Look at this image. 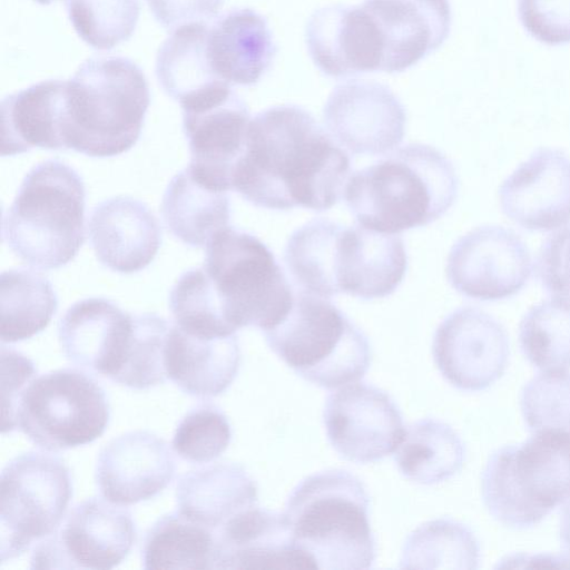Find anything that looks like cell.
<instances>
[{
  "instance_id": "obj_1",
  "label": "cell",
  "mask_w": 570,
  "mask_h": 570,
  "mask_svg": "<svg viewBox=\"0 0 570 570\" xmlns=\"http://www.w3.org/2000/svg\"><path fill=\"white\" fill-rule=\"evenodd\" d=\"M351 159L296 105L269 107L250 119L233 189L256 207L324 212L342 197Z\"/></svg>"
},
{
  "instance_id": "obj_2",
  "label": "cell",
  "mask_w": 570,
  "mask_h": 570,
  "mask_svg": "<svg viewBox=\"0 0 570 570\" xmlns=\"http://www.w3.org/2000/svg\"><path fill=\"white\" fill-rule=\"evenodd\" d=\"M284 263L301 292L327 299L337 294L373 299L399 287L407 255L394 234L314 218L292 233Z\"/></svg>"
},
{
  "instance_id": "obj_3",
  "label": "cell",
  "mask_w": 570,
  "mask_h": 570,
  "mask_svg": "<svg viewBox=\"0 0 570 570\" xmlns=\"http://www.w3.org/2000/svg\"><path fill=\"white\" fill-rule=\"evenodd\" d=\"M458 191L456 170L443 153L409 144L350 175L343 196L357 224L397 234L441 218Z\"/></svg>"
},
{
  "instance_id": "obj_4",
  "label": "cell",
  "mask_w": 570,
  "mask_h": 570,
  "mask_svg": "<svg viewBox=\"0 0 570 570\" xmlns=\"http://www.w3.org/2000/svg\"><path fill=\"white\" fill-rule=\"evenodd\" d=\"M149 102L145 73L130 59L85 60L66 81V149L99 158L128 151L139 139Z\"/></svg>"
},
{
  "instance_id": "obj_5",
  "label": "cell",
  "mask_w": 570,
  "mask_h": 570,
  "mask_svg": "<svg viewBox=\"0 0 570 570\" xmlns=\"http://www.w3.org/2000/svg\"><path fill=\"white\" fill-rule=\"evenodd\" d=\"M368 507L363 483L345 470L332 469L302 480L283 514L296 546L316 569L361 570L371 568L376 557Z\"/></svg>"
},
{
  "instance_id": "obj_6",
  "label": "cell",
  "mask_w": 570,
  "mask_h": 570,
  "mask_svg": "<svg viewBox=\"0 0 570 570\" xmlns=\"http://www.w3.org/2000/svg\"><path fill=\"white\" fill-rule=\"evenodd\" d=\"M86 189L81 176L58 159L33 166L3 214L2 240L23 263L56 269L85 242Z\"/></svg>"
},
{
  "instance_id": "obj_7",
  "label": "cell",
  "mask_w": 570,
  "mask_h": 570,
  "mask_svg": "<svg viewBox=\"0 0 570 570\" xmlns=\"http://www.w3.org/2000/svg\"><path fill=\"white\" fill-rule=\"evenodd\" d=\"M482 499L503 525L525 529L570 498V434L533 433L490 456L481 476Z\"/></svg>"
},
{
  "instance_id": "obj_8",
  "label": "cell",
  "mask_w": 570,
  "mask_h": 570,
  "mask_svg": "<svg viewBox=\"0 0 570 570\" xmlns=\"http://www.w3.org/2000/svg\"><path fill=\"white\" fill-rule=\"evenodd\" d=\"M264 336L296 374L327 390L361 380L372 360L367 337L340 308L299 291L286 317Z\"/></svg>"
},
{
  "instance_id": "obj_9",
  "label": "cell",
  "mask_w": 570,
  "mask_h": 570,
  "mask_svg": "<svg viewBox=\"0 0 570 570\" xmlns=\"http://www.w3.org/2000/svg\"><path fill=\"white\" fill-rule=\"evenodd\" d=\"M203 268L226 323L237 331L277 326L295 293L273 252L256 236L227 226L207 243Z\"/></svg>"
},
{
  "instance_id": "obj_10",
  "label": "cell",
  "mask_w": 570,
  "mask_h": 570,
  "mask_svg": "<svg viewBox=\"0 0 570 570\" xmlns=\"http://www.w3.org/2000/svg\"><path fill=\"white\" fill-rule=\"evenodd\" d=\"M110 419L105 390L76 368L36 376L24 389L16 411V430L38 448L56 452L98 439Z\"/></svg>"
},
{
  "instance_id": "obj_11",
  "label": "cell",
  "mask_w": 570,
  "mask_h": 570,
  "mask_svg": "<svg viewBox=\"0 0 570 570\" xmlns=\"http://www.w3.org/2000/svg\"><path fill=\"white\" fill-rule=\"evenodd\" d=\"M71 497L70 470L61 458L30 451L9 461L0 479L1 563L51 534Z\"/></svg>"
},
{
  "instance_id": "obj_12",
  "label": "cell",
  "mask_w": 570,
  "mask_h": 570,
  "mask_svg": "<svg viewBox=\"0 0 570 570\" xmlns=\"http://www.w3.org/2000/svg\"><path fill=\"white\" fill-rule=\"evenodd\" d=\"M131 513L106 499L78 503L59 527L32 549V569L108 570L120 564L136 541Z\"/></svg>"
},
{
  "instance_id": "obj_13",
  "label": "cell",
  "mask_w": 570,
  "mask_h": 570,
  "mask_svg": "<svg viewBox=\"0 0 570 570\" xmlns=\"http://www.w3.org/2000/svg\"><path fill=\"white\" fill-rule=\"evenodd\" d=\"M183 131L190 153L189 168L219 190L233 189V174L245 145L249 110L227 82L180 104Z\"/></svg>"
},
{
  "instance_id": "obj_14",
  "label": "cell",
  "mask_w": 570,
  "mask_h": 570,
  "mask_svg": "<svg viewBox=\"0 0 570 570\" xmlns=\"http://www.w3.org/2000/svg\"><path fill=\"white\" fill-rule=\"evenodd\" d=\"M445 272L461 295L499 301L523 288L532 273V261L527 245L512 229L484 225L453 244Z\"/></svg>"
},
{
  "instance_id": "obj_15",
  "label": "cell",
  "mask_w": 570,
  "mask_h": 570,
  "mask_svg": "<svg viewBox=\"0 0 570 570\" xmlns=\"http://www.w3.org/2000/svg\"><path fill=\"white\" fill-rule=\"evenodd\" d=\"M323 420L331 445L355 463L395 453L406 431L394 401L382 390L357 382L327 396Z\"/></svg>"
},
{
  "instance_id": "obj_16",
  "label": "cell",
  "mask_w": 570,
  "mask_h": 570,
  "mask_svg": "<svg viewBox=\"0 0 570 570\" xmlns=\"http://www.w3.org/2000/svg\"><path fill=\"white\" fill-rule=\"evenodd\" d=\"M432 353L449 383L463 391H480L502 376L509 358V338L494 317L464 306L438 326Z\"/></svg>"
},
{
  "instance_id": "obj_17",
  "label": "cell",
  "mask_w": 570,
  "mask_h": 570,
  "mask_svg": "<svg viewBox=\"0 0 570 570\" xmlns=\"http://www.w3.org/2000/svg\"><path fill=\"white\" fill-rule=\"evenodd\" d=\"M324 125L334 140L355 155L379 156L403 140L406 114L394 92L372 80H348L330 94Z\"/></svg>"
},
{
  "instance_id": "obj_18",
  "label": "cell",
  "mask_w": 570,
  "mask_h": 570,
  "mask_svg": "<svg viewBox=\"0 0 570 570\" xmlns=\"http://www.w3.org/2000/svg\"><path fill=\"white\" fill-rule=\"evenodd\" d=\"M503 214L520 227L549 232L570 223V157L538 148L499 188Z\"/></svg>"
},
{
  "instance_id": "obj_19",
  "label": "cell",
  "mask_w": 570,
  "mask_h": 570,
  "mask_svg": "<svg viewBox=\"0 0 570 570\" xmlns=\"http://www.w3.org/2000/svg\"><path fill=\"white\" fill-rule=\"evenodd\" d=\"M305 40L314 65L328 77L382 71L384 42L363 4H331L314 11Z\"/></svg>"
},
{
  "instance_id": "obj_20",
  "label": "cell",
  "mask_w": 570,
  "mask_h": 570,
  "mask_svg": "<svg viewBox=\"0 0 570 570\" xmlns=\"http://www.w3.org/2000/svg\"><path fill=\"white\" fill-rule=\"evenodd\" d=\"M132 333L134 314L102 297L76 302L58 324V340L66 358L112 382L125 365Z\"/></svg>"
},
{
  "instance_id": "obj_21",
  "label": "cell",
  "mask_w": 570,
  "mask_h": 570,
  "mask_svg": "<svg viewBox=\"0 0 570 570\" xmlns=\"http://www.w3.org/2000/svg\"><path fill=\"white\" fill-rule=\"evenodd\" d=\"M176 462L167 442L148 431H130L99 452L95 479L100 494L117 505L154 498L173 481Z\"/></svg>"
},
{
  "instance_id": "obj_22",
  "label": "cell",
  "mask_w": 570,
  "mask_h": 570,
  "mask_svg": "<svg viewBox=\"0 0 570 570\" xmlns=\"http://www.w3.org/2000/svg\"><path fill=\"white\" fill-rule=\"evenodd\" d=\"M214 569H316L295 543L283 513L257 505L216 532Z\"/></svg>"
},
{
  "instance_id": "obj_23",
  "label": "cell",
  "mask_w": 570,
  "mask_h": 570,
  "mask_svg": "<svg viewBox=\"0 0 570 570\" xmlns=\"http://www.w3.org/2000/svg\"><path fill=\"white\" fill-rule=\"evenodd\" d=\"M88 236L105 267L131 274L154 261L161 243V228L145 203L130 196H114L92 209Z\"/></svg>"
},
{
  "instance_id": "obj_24",
  "label": "cell",
  "mask_w": 570,
  "mask_h": 570,
  "mask_svg": "<svg viewBox=\"0 0 570 570\" xmlns=\"http://www.w3.org/2000/svg\"><path fill=\"white\" fill-rule=\"evenodd\" d=\"M384 42L382 71L401 72L425 58L448 39L449 0H364Z\"/></svg>"
},
{
  "instance_id": "obj_25",
  "label": "cell",
  "mask_w": 570,
  "mask_h": 570,
  "mask_svg": "<svg viewBox=\"0 0 570 570\" xmlns=\"http://www.w3.org/2000/svg\"><path fill=\"white\" fill-rule=\"evenodd\" d=\"M207 58L229 85H255L271 68L277 48L266 19L249 8L220 16L208 28Z\"/></svg>"
},
{
  "instance_id": "obj_26",
  "label": "cell",
  "mask_w": 570,
  "mask_h": 570,
  "mask_svg": "<svg viewBox=\"0 0 570 570\" xmlns=\"http://www.w3.org/2000/svg\"><path fill=\"white\" fill-rule=\"evenodd\" d=\"M236 334L205 337L171 324L165 345L167 379L184 393L208 399L225 392L240 366Z\"/></svg>"
},
{
  "instance_id": "obj_27",
  "label": "cell",
  "mask_w": 570,
  "mask_h": 570,
  "mask_svg": "<svg viewBox=\"0 0 570 570\" xmlns=\"http://www.w3.org/2000/svg\"><path fill=\"white\" fill-rule=\"evenodd\" d=\"M66 80L49 79L16 91L1 101V155L33 148L66 149L62 120Z\"/></svg>"
},
{
  "instance_id": "obj_28",
  "label": "cell",
  "mask_w": 570,
  "mask_h": 570,
  "mask_svg": "<svg viewBox=\"0 0 570 570\" xmlns=\"http://www.w3.org/2000/svg\"><path fill=\"white\" fill-rule=\"evenodd\" d=\"M257 484L237 463L219 462L184 473L176 485L177 511L217 532L237 513L257 505Z\"/></svg>"
},
{
  "instance_id": "obj_29",
  "label": "cell",
  "mask_w": 570,
  "mask_h": 570,
  "mask_svg": "<svg viewBox=\"0 0 570 570\" xmlns=\"http://www.w3.org/2000/svg\"><path fill=\"white\" fill-rule=\"evenodd\" d=\"M161 215L177 239L191 247H204L217 232L229 226V197L186 167L169 181Z\"/></svg>"
},
{
  "instance_id": "obj_30",
  "label": "cell",
  "mask_w": 570,
  "mask_h": 570,
  "mask_svg": "<svg viewBox=\"0 0 570 570\" xmlns=\"http://www.w3.org/2000/svg\"><path fill=\"white\" fill-rule=\"evenodd\" d=\"M208 28L206 22L181 26L174 30L157 52L155 71L158 82L179 105L223 82L207 58Z\"/></svg>"
},
{
  "instance_id": "obj_31",
  "label": "cell",
  "mask_w": 570,
  "mask_h": 570,
  "mask_svg": "<svg viewBox=\"0 0 570 570\" xmlns=\"http://www.w3.org/2000/svg\"><path fill=\"white\" fill-rule=\"evenodd\" d=\"M394 459L406 479L430 485L445 481L461 470L465 448L450 425L423 419L406 429Z\"/></svg>"
},
{
  "instance_id": "obj_32",
  "label": "cell",
  "mask_w": 570,
  "mask_h": 570,
  "mask_svg": "<svg viewBox=\"0 0 570 570\" xmlns=\"http://www.w3.org/2000/svg\"><path fill=\"white\" fill-rule=\"evenodd\" d=\"M216 532L179 511L159 518L141 548L146 570L214 569Z\"/></svg>"
},
{
  "instance_id": "obj_33",
  "label": "cell",
  "mask_w": 570,
  "mask_h": 570,
  "mask_svg": "<svg viewBox=\"0 0 570 570\" xmlns=\"http://www.w3.org/2000/svg\"><path fill=\"white\" fill-rule=\"evenodd\" d=\"M0 297L2 344L24 341L43 331L58 308L50 281L26 268L2 272Z\"/></svg>"
},
{
  "instance_id": "obj_34",
  "label": "cell",
  "mask_w": 570,
  "mask_h": 570,
  "mask_svg": "<svg viewBox=\"0 0 570 570\" xmlns=\"http://www.w3.org/2000/svg\"><path fill=\"white\" fill-rule=\"evenodd\" d=\"M400 568L406 569H475L479 546L464 524L451 519L429 521L406 539Z\"/></svg>"
},
{
  "instance_id": "obj_35",
  "label": "cell",
  "mask_w": 570,
  "mask_h": 570,
  "mask_svg": "<svg viewBox=\"0 0 570 570\" xmlns=\"http://www.w3.org/2000/svg\"><path fill=\"white\" fill-rule=\"evenodd\" d=\"M520 346L535 367L567 371L570 367V302L551 297L528 309L519 325Z\"/></svg>"
},
{
  "instance_id": "obj_36",
  "label": "cell",
  "mask_w": 570,
  "mask_h": 570,
  "mask_svg": "<svg viewBox=\"0 0 570 570\" xmlns=\"http://www.w3.org/2000/svg\"><path fill=\"white\" fill-rule=\"evenodd\" d=\"M69 19L78 36L97 50H109L134 33L139 0H66Z\"/></svg>"
},
{
  "instance_id": "obj_37",
  "label": "cell",
  "mask_w": 570,
  "mask_h": 570,
  "mask_svg": "<svg viewBox=\"0 0 570 570\" xmlns=\"http://www.w3.org/2000/svg\"><path fill=\"white\" fill-rule=\"evenodd\" d=\"M171 323L155 313L134 314L131 345L114 383L147 390L167 380L165 345Z\"/></svg>"
},
{
  "instance_id": "obj_38",
  "label": "cell",
  "mask_w": 570,
  "mask_h": 570,
  "mask_svg": "<svg viewBox=\"0 0 570 570\" xmlns=\"http://www.w3.org/2000/svg\"><path fill=\"white\" fill-rule=\"evenodd\" d=\"M520 406L533 432L554 431L570 434V373L542 372L522 389Z\"/></svg>"
},
{
  "instance_id": "obj_39",
  "label": "cell",
  "mask_w": 570,
  "mask_h": 570,
  "mask_svg": "<svg viewBox=\"0 0 570 570\" xmlns=\"http://www.w3.org/2000/svg\"><path fill=\"white\" fill-rule=\"evenodd\" d=\"M232 429L225 413L216 405L202 404L190 410L178 423L173 450L190 463H208L229 445Z\"/></svg>"
},
{
  "instance_id": "obj_40",
  "label": "cell",
  "mask_w": 570,
  "mask_h": 570,
  "mask_svg": "<svg viewBox=\"0 0 570 570\" xmlns=\"http://www.w3.org/2000/svg\"><path fill=\"white\" fill-rule=\"evenodd\" d=\"M527 32L549 46L570 43V0H518Z\"/></svg>"
},
{
  "instance_id": "obj_41",
  "label": "cell",
  "mask_w": 570,
  "mask_h": 570,
  "mask_svg": "<svg viewBox=\"0 0 570 570\" xmlns=\"http://www.w3.org/2000/svg\"><path fill=\"white\" fill-rule=\"evenodd\" d=\"M537 274L548 294L570 302V226L551 234L541 245Z\"/></svg>"
},
{
  "instance_id": "obj_42",
  "label": "cell",
  "mask_w": 570,
  "mask_h": 570,
  "mask_svg": "<svg viewBox=\"0 0 570 570\" xmlns=\"http://www.w3.org/2000/svg\"><path fill=\"white\" fill-rule=\"evenodd\" d=\"M37 376L35 363L21 352L1 346V431L16 430V411L27 385Z\"/></svg>"
},
{
  "instance_id": "obj_43",
  "label": "cell",
  "mask_w": 570,
  "mask_h": 570,
  "mask_svg": "<svg viewBox=\"0 0 570 570\" xmlns=\"http://www.w3.org/2000/svg\"><path fill=\"white\" fill-rule=\"evenodd\" d=\"M224 0H147L164 28L175 30L193 22H207L219 11Z\"/></svg>"
},
{
  "instance_id": "obj_44",
  "label": "cell",
  "mask_w": 570,
  "mask_h": 570,
  "mask_svg": "<svg viewBox=\"0 0 570 570\" xmlns=\"http://www.w3.org/2000/svg\"><path fill=\"white\" fill-rule=\"evenodd\" d=\"M560 539L562 547L570 558V501L563 509L560 523Z\"/></svg>"
},
{
  "instance_id": "obj_45",
  "label": "cell",
  "mask_w": 570,
  "mask_h": 570,
  "mask_svg": "<svg viewBox=\"0 0 570 570\" xmlns=\"http://www.w3.org/2000/svg\"><path fill=\"white\" fill-rule=\"evenodd\" d=\"M35 1L40 3V4H50V3H52L56 0H35Z\"/></svg>"
}]
</instances>
